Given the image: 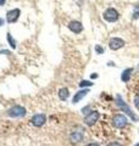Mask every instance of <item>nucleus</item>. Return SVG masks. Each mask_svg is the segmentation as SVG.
<instances>
[{"instance_id": "obj_1", "label": "nucleus", "mask_w": 139, "mask_h": 146, "mask_svg": "<svg viewBox=\"0 0 139 146\" xmlns=\"http://www.w3.org/2000/svg\"><path fill=\"white\" fill-rule=\"evenodd\" d=\"M116 106L121 110V111H123V115L128 116L133 122H139V116H137L136 113L132 111V108L128 106L127 102L122 99L121 95H116Z\"/></svg>"}, {"instance_id": "obj_2", "label": "nucleus", "mask_w": 139, "mask_h": 146, "mask_svg": "<svg viewBox=\"0 0 139 146\" xmlns=\"http://www.w3.org/2000/svg\"><path fill=\"white\" fill-rule=\"evenodd\" d=\"M6 115L11 118H22L27 115V110L23 107V106H20V105H16V106H12L10 107L6 111Z\"/></svg>"}, {"instance_id": "obj_3", "label": "nucleus", "mask_w": 139, "mask_h": 146, "mask_svg": "<svg viewBox=\"0 0 139 146\" xmlns=\"http://www.w3.org/2000/svg\"><path fill=\"white\" fill-rule=\"evenodd\" d=\"M112 125L115 128H117V129H123V128H126L127 124H128V118L126 115H122V113H117V115H115L112 117Z\"/></svg>"}, {"instance_id": "obj_4", "label": "nucleus", "mask_w": 139, "mask_h": 146, "mask_svg": "<svg viewBox=\"0 0 139 146\" xmlns=\"http://www.w3.org/2000/svg\"><path fill=\"white\" fill-rule=\"evenodd\" d=\"M103 17H104V20L108 21V22H116L118 20V17H120V13H118V11L116 10V9L109 7V9H106V10L104 11Z\"/></svg>"}, {"instance_id": "obj_5", "label": "nucleus", "mask_w": 139, "mask_h": 146, "mask_svg": "<svg viewBox=\"0 0 139 146\" xmlns=\"http://www.w3.org/2000/svg\"><path fill=\"white\" fill-rule=\"evenodd\" d=\"M99 118H100V113L98 111H92L89 115L84 117V124L88 127H92L99 121Z\"/></svg>"}, {"instance_id": "obj_6", "label": "nucleus", "mask_w": 139, "mask_h": 146, "mask_svg": "<svg viewBox=\"0 0 139 146\" xmlns=\"http://www.w3.org/2000/svg\"><path fill=\"white\" fill-rule=\"evenodd\" d=\"M83 139H84V133L80 129L73 130V131H71V134H70V141L75 145L82 143Z\"/></svg>"}, {"instance_id": "obj_7", "label": "nucleus", "mask_w": 139, "mask_h": 146, "mask_svg": "<svg viewBox=\"0 0 139 146\" xmlns=\"http://www.w3.org/2000/svg\"><path fill=\"white\" fill-rule=\"evenodd\" d=\"M45 122H46V116L44 113H37V115H34L31 119V123L37 128L43 127L45 124Z\"/></svg>"}, {"instance_id": "obj_8", "label": "nucleus", "mask_w": 139, "mask_h": 146, "mask_svg": "<svg viewBox=\"0 0 139 146\" xmlns=\"http://www.w3.org/2000/svg\"><path fill=\"white\" fill-rule=\"evenodd\" d=\"M21 15L20 9H13V10H10L6 13V21L7 23H15V22L18 20V17Z\"/></svg>"}, {"instance_id": "obj_9", "label": "nucleus", "mask_w": 139, "mask_h": 146, "mask_svg": "<svg viewBox=\"0 0 139 146\" xmlns=\"http://www.w3.org/2000/svg\"><path fill=\"white\" fill-rule=\"evenodd\" d=\"M124 46V40L121 38H111L109 42V48L111 50H118Z\"/></svg>"}, {"instance_id": "obj_10", "label": "nucleus", "mask_w": 139, "mask_h": 146, "mask_svg": "<svg viewBox=\"0 0 139 146\" xmlns=\"http://www.w3.org/2000/svg\"><path fill=\"white\" fill-rule=\"evenodd\" d=\"M68 28L71 32H73V33H82V31H83V25L81 23L80 21H71L68 23Z\"/></svg>"}, {"instance_id": "obj_11", "label": "nucleus", "mask_w": 139, "mask_h": 146, "mask_svg": "<svg viewBox=\"0 0 139 146\" xmlns=\"http://www.w3.org/2000/svg\"><path fill=\"white\" fill-rule=\"evenodd\" d=\"M88 93H89V89H82L80 91H77V93H75V95L72 98V104H78L82 99H84L87 96Z\"/></svg>"}, {"instance_id": "obj_12", "label": "nucleus", "mask_w": 139, "mask_h": 146, "mask_svg": "<svg viewBox=\"0 0 139 146\" xmlns=\"http://www.w3.org/2000/svg\"><path fill=\"white\" fill-rule=\"evenodd\" d=\"M132 72H133V68H126V70L122 72V74H121V79H122V82L127 83V82L131 80Z\"/></svg>"}, {"instance_id": "obj_13", "label": "nucleus", "mask_w": 139, "mask_h": 146, "mask_svg": "<svg viewBox=\"0 0 139 146\" xmlns=\"http://www.w3.org/2000/svg\"><path fill=\"white\" fill-rule=\"evenodd\" d=\"M57 94H59V99L62 100V101H66V100L68 99V96H70V91H68L67 88H61L59 90Z\"/></svg>"}, {"instance_id": "obj_14", "label": "nucleus", "mask_w": 139, "mask_h": 146, "mask_svg": "<svg viewBox=\"0 0 139 146\" xmlns=\"http://www.w3.org/2000/svg\"><path fill=\"white\" fill-rule=\"evenodd\" d=\"M6 38H7V42H9V44H10V46H11L12 49H16V40L12 38L11 33H7Z\"/></svg>"}, {"instance_id": "obj_15", "label": "nucleus", "mask_w": 139, "mask_h": 146, "mask_svg": "<svg viewBox=\"0 0 139 146\" xmlns=\"http://www.w3.org/2000/svg\"><path fill=\"white\" fill-rule=\"evenodd\" d=\"M94 83H92V82H89V80H82L81 83H80V86L81 88H87V86H92Z\"/></svg>"}, {"instance_id": "obj_16", "label": "nucleus", "mask_w": 139, "mask_h": 146, "mask_svg": "<svg viewBox=\"0 0 139 146\" xmlns=\"http://www.w3.org/2000/svg\"><path fill=\"white\" fill-rule=\"evenodd\" d=\"M92 112V107L90 106H86V107H83L82 108V113H83V116H87V115H89V113Z\"/></svg>"}, {"instance_id": "obj_17", "label": "nucleus", "mask_w": 139, "mask_h": 146, "mask_svg": "<svg viewBox=\"0 0 139 146\" xmlns=\"http://www.w3.org/2000/svg\"><path fill=\"white\" fill-rule=\"evenodd\" d=\"M133 104H134V106H136V108L139 111V94H137L136 96H134V99H133Z\"/></svg>"}, {"instance_id": "obj_18", "label": "nucleus", "mask_w": 139, "mask_h": 146, "mask_svg": "<svg viewBox=\"0 0 139 146\" xmlns=\"http://www.w3.org/2000/svg\"><path fill=\"white\" fill-rule=\"evenodd\" d=\"M95 51H96V54L101 55V54H104V49L101 48L100 45H96V46H95Z\"/></svg>"}, {"instance_id": "obj_19", "label": "nucleus", "mask_w": 139, "mask_h": 146, "mask_svg": "<svg viewBox=\"0 0 139 146\" xmlns=\"http://www.w3.org/2000/svg\"><path fill=\"white\" fill-rule=\"evenodd\" d=\"M106 146H123V145L120 144V143H117V141H112V143H109Z\"/></svg>"}, {"instance_id": "obj_20", "label": "nucleus", "mask_w": 139, "mask_h": 146, "mask_svg": "<svg viewBox=\"0 0 139 146\" xmlns=\"http://www.w3.org/2000/svg\"><path fill=\"white\" fill-rule=\"evenodd\" d=\"M0 54H5V55H9V54H11L10 51H7V50H1L0 51Z\"/></svg>"}, {"instance_id": "obj_21", "label": "nucleus", "mask_w": 139, "mask_h": 146, "mask_svg": "<svg viewBox=\"0 0 139 146\" xmlns=\"http://www.w3.org/2000/svg\"><path fill=\"white\" fill-rule=\"evenodd\" d=\"M87 146H100L98 143H90V144H88Z\"/></svg>"}, {"instance_id": "obj_22", "label": "nucleus", "mask_w": 139, "mask_h": 146, "mask_svg": "<svg viewBox=\"0 0 139 146\" xmlns=\"http://www.w3.org/2000/svg\"><path fill=\"white\" fill-rule=\"evenodd\" d=\"M4 25H5V21H4V18H1V17H0V27H1V26H4Z\"/></svg>"}, {"instance_id": "obj_23", "label": "nucleus", "mask_w": 139, "mask_h": 146, "mask_svg": "<svg viewBox=\"0 0 139 146\" xmlns=\"http://www.w3.org/2000/svg\"><path fill=\"white\" fill-rule=\"evenodd\" d=\"M5 1H6V0H0V5H4V4H5Z\"/></svg>"}, {"instance_id": "obj_24", "label": "nucleus", "mask_w": 139, "mask_h": 146, "mask_svg": "<svg viewBox=\"0 0 139 146\" xmlns=\"http://www.w3.org/2000/svg\"><path fill=\"white\" fill-rule=\"evenodd\" d=\"M92 78H98V74H92Z\"/></svg>"}, {"instance_id": "obj_25", "label": "nucleus", "mask_w": 139, "mask_h": 146, "mask_svg": "<svg viewBox=\"0 0 139 146\" xmlns=\"http://www.w3.org/2000/svg\"><path fill=\"white\" fill-rule=\"evenodd\" d=\"M134 146H139V143H137V144H136V145H134Z\"/></svg>"}]
</instances>
